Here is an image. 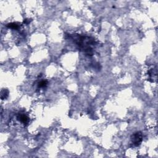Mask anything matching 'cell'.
Masks as SVG:
<instances>
[{
	"label": "cell",
	"mask_w": 158,
	"mask_h": 158,
	"mask_svg": "<svg viewBox=\"0 0 158 158\" xmlns=\"http://www.w3.org/2000/svg\"><path fill=\"white\" fill-rule=\"evenodd\" d=\"M71 38L80 51H83L88 56H93L94 53L93 47L96 45V42L93 38L78 34H73L71 35Z\"/></svg>",
	"instance_id": "6da1fadb"
},
{
	"label": "cell",
	"mask_w": 158,
	"mask_h": 158,
	"mask_svg": "<svg viewBox=\"0 0 158 158\" xmlns=\"http://www.w3.org/2000/svg\"><path fill=\"white\" fill-rule=\"evenodd\" d=\"M130 138H131V141L133 145L135 146H138L141 145L143 142V136L142 132L140 131L135 132L132 135Z\"/></svg>",
	"instance_id": "7a4b0ae2"
},
{
	"label": "cell",
	"mask_w": 158,
	"mask_h": 158,
	"mask_svg": "<svg viewBox=\"0 0 158 158\" xmlns=\"http://www.w3.org/2000/svg\"><path fill=\"white\" fill-rule=\"evenodd\" d=\"M17 119L21 122L22 124H24V125H27L29 122V118L27 115L24 113H22V112H19L17 115Z\"/></svg>",
	"instance_id": "3957f363"
},
{
	"label": "cell",
	"mask_w": 158,
	"mask_h": 158,
	"mask_svg": "<svg viewBox=\"0 0 158 158\" xmlns=\"http://www.w3.org/2000/svg\"><path fill=\"white\" fill-rule=\"evenodd\" d=\"M9 92L7 88H3L1 91V100H6L8 98Z\"/></svg>",
	"instance_id": "277c9868"
},
{
	"label": "cell",
	"mask_w": 158,
	"mask_h": 158,
	"mask_svg": "<svg viewBox=\"0 0 158 158\" xmlns=\"http://www.w3.org/2000/svg\"><path fill=\"white\" fill-rule=\"evenodd\" d=\"M20 26H21L20 24L17 23V22H11V23L7 24L6 25L7 27L13 30H17L20 27Z\"/></svg>",
	"instance_id": "5b68a950"
},
{
	"label": "cell",
	"mask_w": 158,
	"mask_h": 158,
	"mask_svg": "<svg viewBox=\"0 0 158 158\" xmlns=\"http://www.w3.org/2000/svg\"><path fill=\"white\" fill-rule=\"evenodd\" d=\"M47 85H48V82L46 80H42L38 83V88H42L46 87Z\"/></svg>",
	"instance_id": "8992f818"
},
{
	"label": "cell",
	"mask_w": 158,
	"mask_h": 158,
	"mask_svg": "<svg viewBox=\"0 0 158 158\" xmlns=\"http://www.w3.org/2000/svg\"><path fill=\"white\" fill-rule=\"evenodd\" d=\"M32 21V20L31 19H24V24H28L30 23V22H31Z\"/></svg>",
	"instance_id": "52a82bcc"
}]
</instances>
